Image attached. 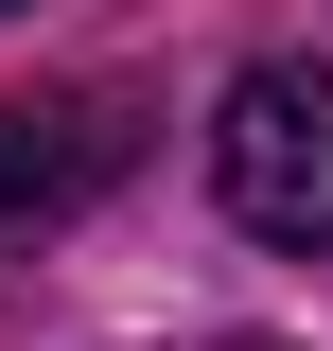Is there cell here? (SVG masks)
<instances>
[{
	"mask_svg": "<svg viewBox=\"0 0 333 351\" xmlns=\"http://www.w3.org/2000/svg\"><path fill=\"white\" fill-rule=\"evenodd\" d=\"M210 193H228V228H263V246H333V71L316 53L228 71V106H210Z\"/></svg>",
	"mask_w": 333,
	"mask_h": 351,
	"instance_id": "1",
	"label": "cell"
},
{
	"mask_svg": "<svg viewBox=\"0 0 333 351\" xmlns=\"http://www.w3.org/2000/svg\"><path fill=\"white\" fill-rule=\"evenodd\" d=\"M123 176H140V88H36V106H0V246L71 228Z\"/></svg>",
	"mask_w": 333,
	"mask_h": 351,
	"instance_id": "2",
	"label": "cell"
},
{
	"mask_svg": "<svg viewBox=\"0 0 333 351\" xmlns=\"http://www.w3.org/2000/svg\"><path fill=\"white\" fill-rule=\"evenodd\" d=\"M0 18H18V0H0Z\"/></svg>",
	"mask_w": 333,
	"mask_h": 351,
	"instance_id": "3",
	"label": "cell"
}]
</instances>
